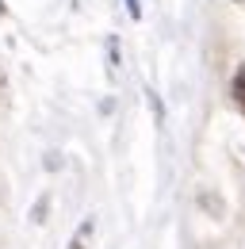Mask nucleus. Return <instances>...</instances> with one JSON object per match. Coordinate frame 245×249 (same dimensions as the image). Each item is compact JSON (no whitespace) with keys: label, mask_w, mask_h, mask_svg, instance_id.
Returning a JSON list of instances; mask_svg holds the SVG:
<instances>
[{"label":"nucleus","mask_w":245,"mask_h":249,"mask_svg":"<svg viewBox=\"0 0 245 249\" xmlns=\"http://www.w3.org/2000/svg\"><path fill=\"white\" fill-rule=\"evenodd\" d=\"M0 16H4V0H0Z\"/></svg>","instance_id":"obj_5"},{"label":"nucleus","mask_w":245,"mask_h":249,"mask_svg":"<svg viewBox=\"0 0 245 249\" xmlns=\"http://www.w3.org/2000/svg\"><path fill=\"white\" fill-rule=\"evenodd\" d=\"M230 89H234V104L242 107V115H245V65L234 73V85H230Z\"/></svg>","instance_id":"obj_2"},{"label":"nucleus","mask_w":245,"mask_h":249,"mask_svg":"<svg viewBox=\"0 0 245 249\" xmlns=\"http://www.w3.org/2000/svg\"><path fill=\"white\" fill-rule=\"evenodd\" d=\"M88 238H92V218H85V222L77 226V234H73L69 249H88Z\"/></svg>","instance_id":"obj_1"},{"label":"nucleus","mask_w":245,"mask_h":249,"mask_svg":"<svg viewBox=\"0 0 245 249\" xmlns=\"http://www.w3.org/2000/svg\"><path fill=\"white\" fill-rule=\"evenodd\" d=\"M0 92H4V73H0Z\"/></svg>","instance_id":"obj_4"},{"label":"nucleus","mask_w":245,"mask_h":249,"mask_svg":"<svg viewBox=\"0 0 245 249\" xmlns=\"http://www.w3.org/2000/svg\"><path fill=\"white\" fill-rule=\"evenodd\" d=\"M238 4H245V0H238Z\"/></svg>","instance_id":"obj_6"},{"label":"nucleus","mask_w":245,"mask_h":249,"mask_svg":"<svg viewBox=\"0 0 245 249\" xmlns=\"http://www.w3.org/2000/svg\"><path fill=\"white\" fill-rule=\"evenodd\" d=\"M126 12H130V16L138 19V16H142V8H138V0H126Z\"/></svg>","instance_id":"obj_3"}]
</instances>
